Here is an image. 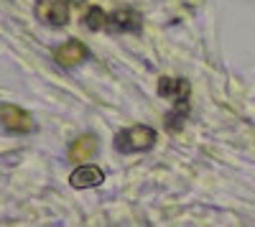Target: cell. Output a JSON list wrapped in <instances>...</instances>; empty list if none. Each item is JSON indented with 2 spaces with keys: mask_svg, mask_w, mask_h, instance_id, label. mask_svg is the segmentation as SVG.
<instances>
[{
  "mask_svg": "<svg viewBox=\"0 0 255 227\" xmlns=\"http://www.w3.org/2000/svg\"><path fill=\"white\" fill-rule=\"evenodd\" d=\"M156 143V130L148 125H130L115 135V146L120 153H140Z\"/></svg>",
  "mask_w": 255,
  "mask_h": 227,
  "instance_id": "cell-1",
  "label": "cell"
},
{
  "mask_svg": "<svg viewBox=\"0 0 255 227\" xmlns=\"http://www.w3.org/2000/svg\"><path fill=\"white\" fill-rule=\"evenodd\" d=\"M36 18L46 26H67L69 20V5L67 0H41L36 5Z\"/></svg>",
  "mask_w": 255,
  "mask_h": 227,
  "instance_id": "cell-2",
  "label": "cell"
},
{
  "mask_svg": "<svg viewBox=\"0 0 255 227\" xmlns=\"http://www.w3.org/2000/svg\"><path fill=\"white\" fill-rule=\"evenodd\" d=\"M0 120L10 133H31L33 130V117L18 105H3L0 108Z\"/></svg>",
  "mask_w": 255,
  "mask_h": 227,
  "instance_id": "cell-3",
  "label": "cell"
},
{
  "mask_svg": "<svg viewBox=\"0 0 255 227\" xmlns=\"http://www.w3.org/2000/svg\"><path fill=\"white\" fill-rule=\"evenodd\" d=\"M54 59H56V64H59V67H67V69H72V67L82 64V61L87 59V46H84L82 41L72 38V41H67V44H61V46L54 51Z\"/></svg>",
  "mask_w": 255,
  "mask_h": 227,
  "instance_id": "cell-4",
  "label": "cell"
},
{
  "mask_svg": "<svg viewBox=\"0 0 255 227\" xmlns=\"http://www.w3.org/2000/svg\"><path fill=\"white\" fill-rule=\"evenodd\" d=\"M69 181H72L74 189H90V187H100L105 181V174H102L100 166H95V163H82L79 169L72 171Z\"/></svg>",
  "mask_w": 255,
  "mask_h": 227,
  "instance_id": "cell-5",
  "label": "cell"
},
{
  "mask_svg": "<svg viewBox=\"0 0 255 227\" xmlns=\"http://www.w3.org/2000/svg\"><path fill=\"white\" fill-rule=\"evenodd\" d=\"M138 26H140V18L135 10L120 8L113 15H108V31H138Z\"/></svg>",
  "mask_w": 255,
  "mask_h": 227,
  "instance_id": "cell-6",
  "label": "cell"
},
{
  "mask_svg": "<svg viewBox=\"0 0 255 227\" xmlns=\"http://www.w3.org/2000/svg\"><path fill=\"white\" fill-rule=\"evenodd\" d=\"M158 95L161 97H168V100L186 102V97H189V82L186 79H174V77H161Z\"/></svg>",
  "mask_w": 255,
  "mask_h": 227,
  "instance_id": "cell-7",
  "label": "cell"
},
{
  "mask_svg": "<svg viewBox=\"0 0 255 227\" xmlns=\"http://www.w3.org/2000/svg\"><path fill=\"white\" fill-rule=\"evenodd\" d=\"M95 151H97V138L95 135H79L69 148V161H74V163L90 161L95 156Z\"/></svg>",
  "mask_w": 255,
  "mask_h": 227,
  "instance_id": "cell-8",
  "label": "cell"
},
{
  "mask_svg": "<svg viewBox=\"0 0 255 227\" xmlns=\"http://www.w3.org/2000/svg\"><path fill=\"white\" fill-rule=\"evenodd\" d=\"M84 26L90 31H100V28H108V15L102 13V8H90L84 13Z\"/></svg>",
  "mask_w": 255,
  "mask_h": 227,
  "instance_id": "cell-9",
  "label": "cell"
}]
</instances>
